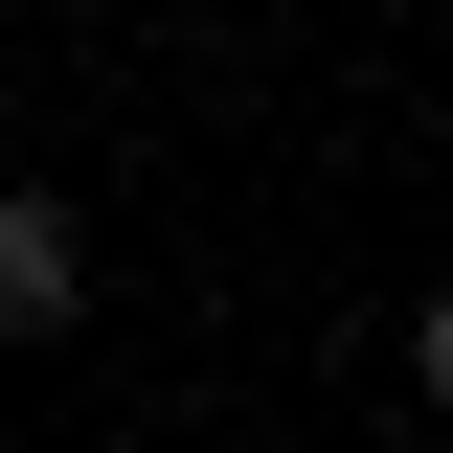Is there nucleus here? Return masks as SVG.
<instances>
[{"instance_id": "obj_1", "label": "nucleus", "mask_w": 453, "mask_h": 453, "mask_svg": "<svg viewBox=\"0 0 453 453\" xmlns=\"http://www.w3.org/2000/svg\"><path fill=\"white\" fill-rule=\"evenodd\" d=\"M68 318H91V226L46 181H0V340H68Z\"/></svg>"}, {"instance_id": "obj_2", "label": "nucleus", "mask_w": 453, "mask_h": 453, "mask_svg": "<svg viewBox=\"0 0 453 453\" xmlns=\"http://www.w3.org/2000/svg\"><path fill=\"white\" fill-rule=\"evenodd\" d=\"M408 408H431V431H453V273L408 295Z\"/></svg>"}]
</instances>
